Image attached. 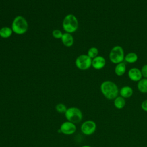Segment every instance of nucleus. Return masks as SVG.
I'll list each match as a JSON object with an SVG mask.
<instances>
[{
    "label": "nucleus",
    "mask_w": 147,
    "mask_h": 147,
    "mask_svg": "<svg viewBox=\"0 0 147 147\" xmlns=\"http://www.w3.org/2000/svg\"><path fill=\"white\" fill-rule=\"evenodd\" d=\"M11 28L14 33L18 35L23 34L28 30V24L23 16H17L14 18Z\"/></svg>",
    "instance_id": "2"
},
{
    "label": "nucleus",
    "mask_w": 147,
    "mask_h": 147,
    "mask_svg": "<svg viewBox=\"0 0 147 147\" xmlns=\"http://www.w3.org/2000/svg\"><path fill=\"white\" fill-rule=\"evenodd\" d=\"M125 58V53L123 48L119 45L113 47L109 53V59L113 64H118L123 62Z\"/></svg>",
    "instance_id": "5"
},
{
    "label": "nucleus",
    "mask_w": 147,
    "mask_h": 147,
    "mask_svg": "<svg viewBox=\"0 0 147 147\" xmlns=\"http://www.w3.org/2000/svg\"><path fill=\"white\" fill-rule=\"evenodd\" d=\"M141 107L144 111L147 112V99L144 100L141 105Z\"/></svg>",
    "instance_id": "22"
},
{
    "label": "nucleus",
    "mask_w": 147,
    "mask_h": 147,
    "mask_svg": "<svg viewBox=\"0 0 147 147\" xmlns=\"http://www.w3.org/2000/svg\"><path fill=\"white\" fill-rule=\"evenodd\" d=\"M124 60L126 62L133 64L136 63L138 60V56L134 52H130L125 56Z\"/></svg>",
    "instance_id": "17"
},
{
    "label": "nucleus",
    "mask_w": 147,
    "mask_h": 147,
    "mask_svg": "<svg viewBox=\"0 0 147 147\" xmlns=\"http://www.w3.org/2000/svg\"><path fill=\"white\" fill-rule=\"evenodd\" d=\"M100 90L103 95L109 100H114L119 94V88L117 85L112 81L105 80L100 86Z\"/></svg>",
    "instance_id": "1"
},
{
    "label": "nucleus",
    "mask_w": 147,
    "mask_h": 147,
    "mask_svg": "<svg viewBox=\"0 0 147 147\" xmlns=\"http://www.w3.org/2000/svg\"><path fill=\"white\" fill-rule=\"evenodd\" d=\"M129 78L133 82H138L142 78L141 70L137 68H131L128 71Z\"/></svg>",
    "instance_id": "9"
},
{
    "label": "nucleus",
    "mask_w": 147,
    "mask_h": 147,
    "mask_svg": "<svg viewBox=\"0 0 147 147\" xmlns=\"http://www.w3.org/2000/svg\"><path fill=\"white\" fill-rule=\"evenodd\" d=\"M59 129L61 133L65 135H71L76 131V126L75 123L67 121L61 123Z\"/></svg>",
    "instance_id": "8"
},
{
    "label": "nucleus",
    "mask_w": 147,
    "mask_h": 147,
    "mask_svg": "<svg viewBox=\"0 0 147 147\" xmlns=\"http://www.w3.org/2000/svg\"><path fill=\"white\" fill-rule=\"evenodd\" d=\"M78 19L74 14H67L63 20V28L67 33H72L76 32L78 28Z\"/></svg>",
    "instance_id": "3"
},
{
    "label": "nucleus",
    "mask_w": 147,
    "mask_h": 147,
    "mask_svg": "<svg viewBox=\"0 0 147 147\" xmlns=\"http://www.w3.org/2000/svg\"><path fill=\"white\" fill-rule=\"evenodd\" d=\"M140 70L142 77L144 78H147V64L144 65Z\"/></svg>",
    "instance_id": "21"
},
{
    "label": "nucleus",
    "mask_w": 147,
    "mask_h": 147,
    "mask_svg": "<svg viewBox=\"0 0 147 147\" xmlns=\"http://www.w3.org/2000/svg\"><path fill=\"white\" fill-rule=\"evenodd\" d=\"M113 100L114 106L117 109H122L126 105L125 99L121 96H118Z\"/></svg>",
    "instance_id": "13"
},
{
    "label": "nucleus",
    "mask_w": 147,
    "mask_h": 147,
    "mask_svg": "<svg viewBox=\"0 0 147 147\" xmlns=\"http://www.w3.org/2000/svg\"><path fill=\"white\" fill-rule=\"evenodd\" d=\"M61 41L63 44L68 47H69L72 46L74 44V37L71 35V33H63L61 38Z\"/></svg>",
    "instance_id": "12"
},
{
    "label": "nucleus",
    "mask_w": 147,
    "mask_h": 147,
    "mask_svg": "<svg viewBox=\"0 0 147 147\" xmlns=\"http://www.w3.org/2000/svg\"><path fill=\"white\" fill-rule=\"evenodd\" d=\"M119 94L120 96L124 98L125 99L129 98L133 94V90L131 87L129 86H125L119 90Z\"/></svg>",
    "instance_id": "11"
},
{
    "label": "nucleus",
    "mask_w": 147,
    "mask_h": 147,
    "mask_svg": "<svg viewBox=\"0 0 147 147\" xmlns=\"http://www.w3.org/2000/svg\"><path fill=\"white\" fill-rule=\"evenodd\" d=\"M96 127V124L94 121L87 120L81 125L80 130L83 134L90 136L95 132Z\"/></svg>",
    "instance_id": "7"
},
{
    "label": "nucleus",
    "mask_w": 147,
    "mask_h": 147,
    "mask_svg": "<svg viewBox=\"0 0 147 147\" xmlns=\"http://www.w3.org/2000/svg\"><path fill=\"white\" fill-rule=\"evenodd\" d=\"M126 71V64L123 62L117 64L114 69L115 74L119 76H121L124 75Z\"/></svg>",
    "instance_id": "15"
},
{
    "label": "nucleus",
    "mask_w": 147,
    "mask_h": 147,
    "mask_svg": "<svg viewBox=\"0 0 147 147\" xmlns=\"http://www.w3.org/2000/svg\"><path fill=\"white\" fill-rule=\"evenodd\" d=\"M106 60L102 56H98L92 59V67L95 69H100L105 67Z\"/></svg>",
    "instance_id": "10"
},
{
    "label": "nucleus",
    "mask_w": 147,
    "mask_h": 147,
    "mask_svg": "<svg viewBox=\"0 0 147 147\" xmlns=\"http://www.w3.org/2000/svg\"><path fill=\"white\" fill-rule=\"evenodd\" d=\"M13 30L11 28L8 26H3L0 29V37L3 38L10 37L13 33Z\"/></svg>",
    "instance_id": "16"
},
{
    "label": "nucleus",
    "mask_w": 147,
    "mask_h": 147,
    "mask_svg": "<svg viewBox=\"0 0 147 147\" xmlns=\"http://www.w3.org/2000/svg\"><path fill=\"white\" fill-rule=\"evenodd\" d=\"M63 33H62V32L59 29H55L53 30L52 32V36L54 38L59 39V38H61L62 36H63Z\"/></svg>",
    "instance_id": "20"
},
{
    "label": "nucleus",
    "mask_w": 147,
    "mask_h": 147,
    "mask_svg": "<svg viewBox=\"0 0 147 147\" xmlns=\"http://www.w3.org/2000/svg\"><path fill=\"white\" fill-rule=\"evenodd\" d=\"M98 49L97 48L95 47H91L90 48H89V49L87 51V55L91 58V59H94L95 57L98 56Z\"/></svg>",
    "instance_id": "18"
},
{
    "label": "nucleus",
    "mask_w": 147,
    "mask_h": 147,
    "mask_svg": "<svg viewBox=\"0 0 147 147\" xmlns=\"http://www.w3.org/2000/svg\"><path fill=\"white\" fill-rule=\"evenodd\" d=\"M55 109H56V111L58 112L59 113H64V114L67 109V107L64 103H58L56 105Z\"/></svg>",
    "instance_id": "19"
},
{
    "label": "nucleus",
    "mask_w": 147,
    "mask_h": 147,
    "mask_svg": "<svg viewBox=\"0 0 147 147\" xmlns=\"http://www.w3.org/2000/svg\"><path fill=\"white\" fill-rule=\"evenodd\" d=\"M75 65L81 70H86L92 66V59L87 55H80L76 59Z\"/></svg>",
    "instance_id": "6"
},
{
    "label": "nucleus",
    "mask_w": 147,
    "mask_h": 147,
    "mask_svg": "<svg viewBox=\"0 0 147 147\" xmlns=\"http://www.w3.org/2000/svg\"><path fill=\"white\" fill-rule=\"evenodd\" d=\"M81 147H92V146H90V145H83V146H82Z\"/></svg>",
    "instance_id": "23"
},
{
    "label": "nucleus",
    "mask_w": 147,
    "mask_h": 147,
    "mask_svg": "<svg viewBox=\"0 0 147 147\" xmlns=\"http://www.w3.org/2000/svg\"><path fill=\"white\" fill-rule=\"evenodd\" d=\"M64 115L67 121L75 124L79 123L83 119V113L80 109L76 107L67 108Z\"/></svg>",
    "instance_id": "4"
},
{
    "label": "nucleus",
    "mask_w": 147,
    "mask_h": 147,
    "mask_svg": "<svg viewBox=\"0 0 147 147\" xmlns=\"http://www.w3.org/2000/svg\"><path fill=\"white\" fill-rule=\"evenodd\" d=\"M137 87L140 92L143 94L147 93V78H142L139 80Z\"/></svg>",
    "instance_id": "14"
}]
</instances>
